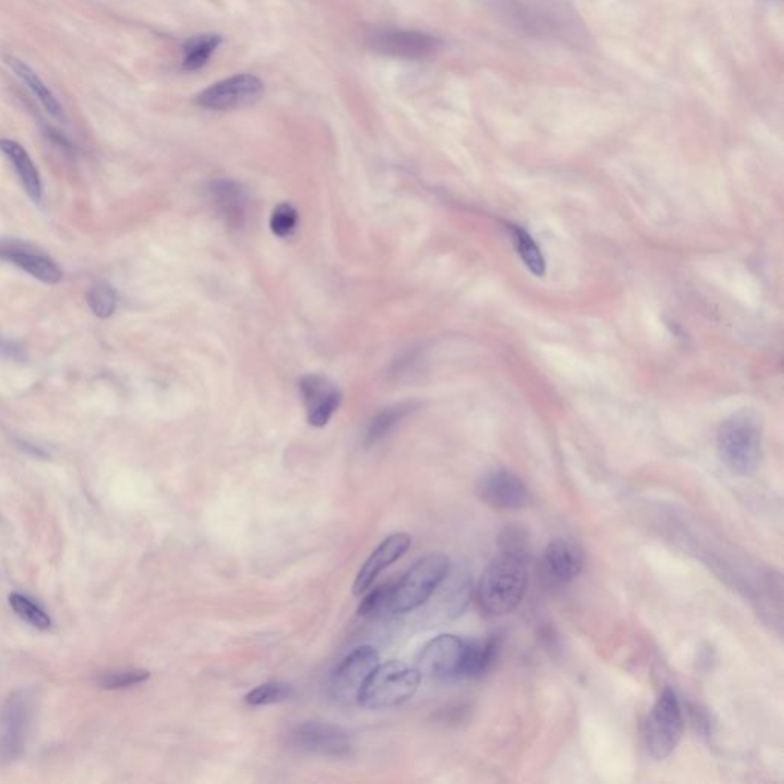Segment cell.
Segmentation results:
<instances>
[{
	"label": "cell",
	"instance_id": "1",
	"mask_svg": "<svg viewBox=\"0 0 784 784\" xmlns=\"http://www.w3.org/2000/svg\"><path fill=\"white\" fill-rule=\"evenodd\" d=\"M527 535L518 527L501 530L498 553L478 582L477 599L489 616L509 615L523 602L529 585Z\"/></svg>",
	"mask_w": 784,
	"mask_h": 784
},
{
	"label": "cell",
	"instance_id": "2",
	"mask_svg": "<svg viewBox=\"0 0 784 784\" xmlns=\"http://www.w3.org/2000/svg\"><path fill=\"white\" fill-rule=\"evenodd\" d=\"M762 420L754 411H739L720 425L717 451L729 471L751 475L762 460Z\"/></svg>",
	"mask_w": 784,
	"mask_h": 784
},
{
	"label": "cell",
	"instance_id": "3",
	"mask_svg": "<svg viewBox=\"0 0 784 784\" xmlns=\"http://www.w3.org/2000/svg\"><path fill=\"white\" fill-rule=\"evenodd\" d=\"M422 682L419 668L391 660L377 665L360 688L357 702L365 708H394L411 699Z\"/></svg>",
	"mask_w": 784,
	"mask_h": 784
},
{
	"label": "cell",
	"instance_id": "4",
	"mask_svg": "<svg viewBox=\"0 0 784 784\" xmlns=\"http://www.w3.org/2000/svg\"><path fill=\"white\" fill-rule=\"evenodd\" d=\"M451 561L443 553L423 556L394 584L391 613L402 615L417 610L437 592L438 585L448 575Z\"/></svg>",
	"mask_w": 784,
	"mask_h": 784
},
{
	"label": "cell",
	"instance_id": "5",
	"mask_svg": "<svg viewBox=\"0 0 784 784\" xmlns=\"http://www.w3.org/2000/svg\"><path fill=\"white\" fill-rule=\"evenodd\" d=\"M471 641L454 634H440L423 647L419 659L422 676L438 682L468 679Z\"/></svg>",
	"mask_w": 784,
	"mask_h": 784
},
{
	"label": "cell",
	"instance_id": "6",
	"mask_svg": "<svg viewBox=\"0 0 784 784\" xmlns=\"http://www.w3.org/2000/svg\"><path fill=\"white\" fill-rule=\"evenodd\" d=\"M683 725L679 699L671 688H665L645 722V743L651 757L656 760L670 757L682 740Z\"/></svg>",
	"mask_w": 784,
	"mask_h": 784
},
{
	"label": "cell",
	"instance_id": "7",
	"mask_svg": "<svg viewBox=\"0 0 784 784\" xmlns=\"http://www.w3.org/2000/svg\"><path fill=\"white\" fill-rule=\"evenodd\" d=\"M265 85L253 74H236L213 83L196 95L195 103L209 111H233L247 108L261 100Z\"/></svg>",
	"mask_w": 784,
	"mask_h": 784
},
{
	"label": "cell",
	"instance_id": "8",
	"mask_svg": "<svg viewBox=\"0 0 784 784\" xmlns=\"http://www.w3.org/2000/svg\"><path fill=\"white\" fill-rule=\"evenodd\" d=\"M33 700L27 691H17L0 709V763L14 762L27 743Z\"/></svg>",
	"mask_w": 784,
	"mask_h": 784
},
{
	"label": "cell",
	"instance_id": "9",
	"mask_svg": "<svg viewBox=\"0 0 784 784\" xmlns=\"http://www.w3.org/2000/svg\"><path fill=\"white\" fill-rule=\"evenodd\" d=\"M290 743L298 751L322 757L345 758L353 751L348 732L324 722H305L296 726L291 731Z\"/></svg>",
	"mask_w": 784,
	"mask_h": 784
},
{
	"label": "cell",
	"instance_id": "10",
	"mask_svg": "<svg viewBox=\"0 0 784 784\" xmlns=\"http://www.w3.org/2000/svg\"><path fill=\"white\" fill-rule=\"evenodd\" d=\"M584 564V550L575 539H553L539 561V576L547 587H564L581 575Z\"/></svg>",
	"mask_w": 784,
	"mask_h": 784
},
{
	"label": "cell",
	"instance_id": "11",
	"mask_svg": "<svg viewBox=\"0 0 784 784\" xmlns=\"http://www.w3.org/2000/svg\"><path fill=\"white\" fill-rule=\"evenodd\" d=\"M379 665V653L370 645H362L351 651L340 662L331 677V694L340 703H351L357 700L360 688L368 679L374 668Z\"/></svg>",
	"mask_w": 784,
	"mask_h": 784
},
{
	"label": "cell",
	"instance_id": "12",
	"mask_svg": "<svg viewBox=\"0 0 784 784\" xmlns=\"http://www.w3.org/2000/svg\"><path fill=\"white\" fill-rule=\"evenodd\" d=\"M478 495L487 506L504 512L524 509L530 501L526 484L507 469L487 472L478 483Z\"/></svg>",
	"mask_w": 784,
	"mask_h": 784
},
{
	"label": "cell",
	"instance_id": "13",
	"mask_svg": "<svg viewBox=\"0 0 784 784\" xmlns=\"http://www.w3.org/2000/svg\"><path fill=\"white\" fill-rule=\"evenodd\" d=\"M371 46L385 56L420 60L434 54L440 48V40L422 31L382 30L371 37Z\"/></svg>",
	"mask_w": 784,
	"mask_h": 784
},
{
	"label": "cell",
	"instance_id": "14",
	"mask_svg": "<svg viewBox=\"0 0 784 784\" xmlns=\"http://www.w3.org/2000/svg\"><path fill=\"white\" fill-rule=\"evenodd\" d=\"M301 394L307 409L308 422L317 428L327 425L340 405V392L330 379L324 376H305L301 380Z\"/></svg>",
	"mask_w": 784,
	"mask_h": 784
},
{
	"label": "cell",
	"instance_id": "15",
	"mask_svg": "<svg viewBox=\"0 0 784 784\" xmlns=\"http://www.w3.org/2000/svg\"><path fill=\"white\" fill-rule=\"evenodd\" d=\"M411 547V536L408 533H392L388 538L383 539L376 550L371 553L370 558L366 559L362 569L357 573L354 581V595H362L371 587L377 576L391 566L392 562L402 558Z\"/></svg>",
	"mask_w": 784,
	"mask_h": 784
},
{
	"label": "cell",
	"instance_id": "16",
	"mask_svg": "<svg viewBox=\"0 0 784 784\" xmlns=\"http://www.w3.org/2000/svg\"><path fill=\"white\" fill-rule=\"evenodd\" d=\"M437 588L440 593L435 596L434 615L441 621L454 619L468 607L472 585L471 578L464 570H452L451 566L448 575Z\"/></svg>",
	"mask_w": 784,
	"mask_h": 784
},
{
	"label": "cell",
	"instance_id": "17",
	"mask_svg": "<svg viewBox=\"0 0 784 784\" xmlns=\"http://www.w3.org/2000/svg\"><path fill=\"white\" fill-rule=\"evenodd\" d=\"M7 63L11 71L22 80L23 85H27L31 94L39 100L40 105L43 106V109L51 117L56 118V120H65V109H63L62 103L59 102V98L56 97V94L43 82L42 77L27 62L11 56L8 57Z\"/></svg>",
	"mask_w": 784,
	"mask_h": 784
},
{
	"label": "cell",
	"instance_id": "18",
	"mask_svg": "<svg viewBox=\"0 0 784 784\" xmlns=\"http://www.w3.org/2000/svg\"><path fill=\"white\" fill-rule=\"evenodd\" d=\"M0 151L4 152L5 157L13 164L23 187L27 190L28 195L31 196V200L40 203V200H42V181H40L39 172H37L36 166H34L28 152L17 141L8 140V138L0 140Z\"/></svg>",
	"mask_w": 784,
	"mask_h": 784
},
{
	"label": "cell",
	"instance_id": "19",
	"mask_svg": "<svg viewBox=\"0 0 784 784\" xmlns=\"http://www.w3.org/2000/svg\"><path fill=\"white\" fill-rule=\"evenodd\" d=\"M210 195L219 212L232 224H241L245 216L247 198L239 184L229 180H219L210 186Z\"/></svg>",
	"mask_w": 784,
	"mask_h": 784
},
{
	"label": "cell",
	"instance_id": "20",
	"mask_svg": "<svg viewBox=\"0 0 784 784\" xmlns=\"http://www.w3.org/2000/svg\"><path fill=\"white\" fill-rule=\"evenodd\" d=\"M4 253L17 267L23 268L25 272L30 273V275L40 279L42 282H46V284H57L62 279V272H60L59 267L51 259L45 258V256L17 249L5 250Z\"/></svg>",
	"mask_w": 784,
	"mask_h": 784
},
{
	"label": "cell",
	"instance_id": "21",
	"mask_svg": "<svg viewBox=\"0 0 784 784\" xmlns=\"http://www.w3.org/2000/svg\"><path fill=\"white\" fill-rule=\"evenodd\" d=\"M221 43L223 37L219 34L207 33L190 37L183 46V68L189 72L204 68Z\"/></svg>",
	"mask_w": 784,
	"mask_h": 784
},
{
	"label": "cell",
	"instance_id": "22",
	"mask_svg": "<svg viewBox=\"0 0 784 784\" xmlns=\"http://www.w3.org/2000/svg\"><path fill=\"white\" fill-rule=\"evenodd\" d=\"M509 230L521 261L526 265V268H529V272L532 275L541 278L546 273V259H544L539 245L536 244L535 239L523 227L513 226L512 224V226H509Z\"/></svg>",
	"mask_w": 784,
	"mask_h": 784
},
{
	"label": "cell",
	"instance_id": "23",
	"mask_svg": "<svg viewBox=\"0 0 784 784\" xmlns=\"http://www.w3.org/2000/svg\"><path fill=\"white\" fill-rule=\"evenodd\" d=\"M412 403H400L392 406L376 415V419L368 426L366 431V445H376L382 438H385L392 429L396 428L397 423L402 422L406 415L411 412Z\"/></svg>",
	"mask_w": 784,
	"mask_h": 784
},
{
	"label": "cell",
	"instance_id": "24",
	"mask_svg": "<svg viewBox=\"0 0 784 784\" xmlns=\"http://www.w3.org/2000/svg\"><path fill=\"white\" fill-rule=\"evenodd\" d=\"M294 696V688L287 682H267L256 686L245 696V703L250 706L275 705L285 702Z\"/></svg>",
	"mask_w": 784,
	"mask_h": 784
},
{
	"label": "cell",
	"instance_id": "25",
	"mask_svg": "<svg viewBox=\"0 0 784 784\" xmlns=\"http://www.w3.org/2000/svg\"><path fill=\"white\" fill-rule=\"evenodd\" d=\"M394 584L379 585L373 592L368 593L359 605L360 616L385 615L391 613V598Z\"/></svg>",
	"mask_w": 784,
	"mask_h": 784
},
{
	"label": "cell",
	"instance_id": "26",
	"mask_svg": "<svg viewBox=\"0 0 784 784\" xmlns=\"http://www.w3.org/2000/svg\"><path fill=\"white\" fill-rule=\"evenodd\" d=\"M88 302L95 316L106 319V317L112 316L115 311L117 296H115L114 288L111 285L106 282H97L89 290Z\"/></svg>",
	"mask_w": 784,
	"mask_h": 784
},
{
	"label": "cell",
	"instance_id": "27",
	"mask_svg": "<svg viewBox=\"0 0 784 784\" xmlns=\"http://www.w3.org/2000/svg\"><path fill=\"white\" fill-rule=\"evenodd\" d=\"M10 604L17 615H19L23 621H27L28 624L33 625V627L39 628V630H48V628L51 627V619L48 618L45 611H43L42 608L37 607L33 601L25 598V596L11 595Z\"/></svg>",
	"mask_w": 784,
	"mask_h": 784
},
{
	"label": "cell",
	"instance_id": "28",
	"mask_svg": "<svg viewBox=\"0 0 784 784\" xmlns=\"http://www.w3.org/2000/svg\"><path fill=\"white\" fill-rule=\"evenodd\" d=\"M149 677H151L149 671L117 670L103 674L98 682H100V685H102L103 688H108V690H120V688H129V686L146 682Z\"/></svg>",
	"mask_w": 784,
	"mask_h": 784
},
{
	"label": "cell",
	"instance_id": "29",
	"mask_svg": "<svg viewBox=\"0 0 784 784\" xmlns=\"http://www.w3.org/2000/svg\"><path fill=\"white\" fill-rule=\"evenodd\" d=\"M298 226V212L290 204H281L276 207L270 218V227L272 232L279 238H287L294 232Z\"/></svg>",
	"mask_w": 784,
	"mask_h": 784
}]
</instances>
